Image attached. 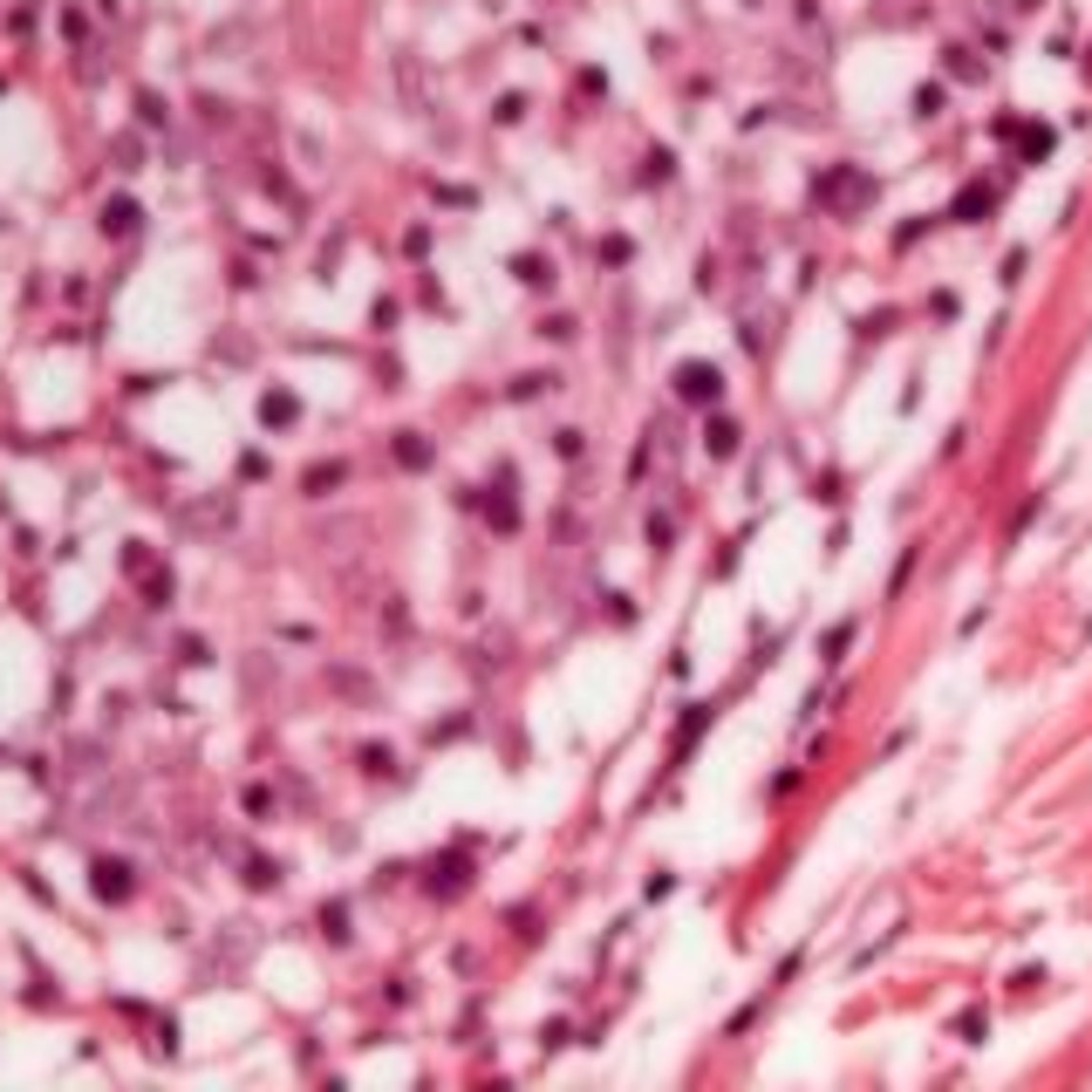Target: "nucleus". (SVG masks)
Masks as SVG:
<instances>
[{"instance_id":"nucleus-1","label":"nucleus","mask_w":1092,"mask_h":1092,"mask_svg":"<svg viewBox=\"0 0 1092 1092\" xmlns=\"http://www.w3.org/2000/svg\"><path fill=\"white\" fill-rule=\"evenodd\" d=\"M390 82L403 90V103H410L416 116L431 110V75H424V62H416V55H396V62H390Z\"/></svg>"},{"instance_id":"nucleus-2","label":"nucleus","mask_w":1092,"mask_h":1092,"mask_svg":"<svg viewBox=\"0 0 1092 1092\" xmlns=\"http://www.w3.org/2000/svg\"><path fill=\"white\" fill-rule=\"evenodd\" d=\"M677 390H683L690 403H710V396H718V369H710V362H683Z\"/></svg>"},{"instance_id":"nucleus-3","label":"nucleus","mask_w":1092,"mask_h":1092,"mask_svg":"<svg viewBox=\"0 0 1092 1092\" xmlns=\"http://www.w3.org/2000/svg\"><path fill=\"white\" fill-rule=\"evenodd\" d=\"M96 895H103V901H123V895H131V867H123V860H103V867H96Z\"/></svg>"},{"instance_id":"nucleus-4","label":"nucleus","mask_w":1092,"mask_h":1092,"mask_svg":"<svg viewBox=\"0 0 1092 1092\" xmlns=\"http://www.w3.org/2000/svg\"><path fill=\"white\" fill-rule=\"evenodd\" d=\"M226 519H233V506H226V498H212V506H192V513H185V526H198V533H219Z\"/></svg>"},{"instance_id":"nucleus-5","label":"nucleus","mask_w":1092,"mask_h":1092,"mask_svg":"<svg viewBox=\"0 0 1092 1092\" xmlns=\"http://www.w3.org/2000/svg\"><path fill=\"white\" fill-rule=\"evenodd\" d=\"M103 233H137V205H131V198H116L110 212H103Z\"/></svg>"},{"instance_id":"nucleus-6","label":"nucleus","mask_w":1092,"mask_h":1092,"mask_svg":"<svg viewBox=\"0 0 1092 1092\" xmlns=\"http://www.w3.org/2000/svg\"><path fill=\"white\" fill-rule=\"evenodd\" d=\"M396 457H403L410 472H424V465H431V444H424V437H403V444H396Z\"/></svg>"},{"instance_id":"nucleus-7","label":"nucleus","mask_w":1092,"mask_h":1092,"mask_svg":"<svg viewBox=\"0 0 1092 1092\" xmlns=\"http://www.w3.org/2000/svg\"><path fill=\"white\" fill-rule=\"evenodd\" d=\"M267 424H293V396H267Z\"/></svg>"}]
</instances>
